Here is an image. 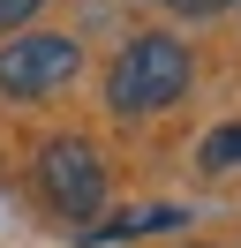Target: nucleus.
Wrapping results in <instances>:
<instances>
[{
    "label": "nucleus",
    "instance_id": "obj_1",
    "mask_svg": "<svg viewBox=\"0 0 241 248\" xmlns=\"http://www.w3.org/2000/svg\"><path fill=\"white\" fill-rule=\"evenodd\" d=\"M189 91V46L166 31H143L128 38V46L113 53V68H105V106L113 113H166L173 98Z\"/></svg>",
    "mask_w": 241,
    "mask_h": 248
},
{
    "label": "nucleus",
    "instance_id": "obj_2",
    "mask_svg": "<svg viewBox=\"0 0 241 248\" xmlns=\"http://www.w3.org/2000/svg\"><path fill=\"white\" fill-rule=\"evenodd\" d=\"M38 196L53 203L60 218H75V226H90V218L105 211V158L90 151L83 136H60L38 151Z\"/></svg>",
    "mask_w": 241,
    "mask_h": 248
},
{
    "label": "nucleus",
    "instance_id": "obj_3",
    "mask_svg": "<svg viewBox=\"0 0 241 248\" xmlns=\"http://www.w3.org/2000/svg\"><path fill=\"white\" fill-rule=\"evenodd\" d=\"M75 68H83L75 38L30 31V38H15V46H0V98H45V91H60Z\"/></svg>",
    "mask_w": 241,
    "mask_h": 248
},
{
    "label": "nucleus",
    "instance_id": "obj_4",
    "mask_svg": "<svg viewBox=\"0 0 241 248\" xmlns=\"http://www.w3.org/2000/svg\"><path fill=\"white\" fill-rule=\"evenodd\" d=\"M166 226H181L173 203H158V211H120V218H105V226H83V241H136V233H166Z\"/></svg>",
    "mask_w": 241,
    "mask_h": 248
},
{
    "label": "nucleus",
    "instance_id": "obj_5",
    "mask_svg": "<svg viewBox=\"0 0 241 248\" xmlns=\"http://www.w3.org/2000/svg\"><path fill=\"white\" fill-rule=\"evenodd\" d=\"M196 166H204V173H234V166H241V121L211 128V136L196 143Z\"/></svg>",
    "mask_w": 241,
    "mask_h": 248
},
{
    "label": "nucleus",
    "instance_id": "obj_6",
    "mask_svg": "<svg viewBox=\"0 0 241 248\" xmlns=\"http://www.w3.org/2000/svg\"><path fill=\"white\" fill-rule=\"evenodd\" d=\"M158 8H173V16H189V23H211V16H226L234 0H158Z\"/></svg>",
    "mask_w": 241,
    "mask_h": 248
},
{
    "label": "nucleus",
    "instance_id": "obj_7",
    "mask_svg": "<svg viewBox=\"0 0 241 248\" xmlns=\"http://www.w3.org/2000/svg\"><path fill=\"white\" fill-rule=\"evenodd\" d=\"M38 8H45V0H0V31H23Z\"/></svg>",
    "mask_w": 241,
    "mask_h": 248
}]
</instances>
